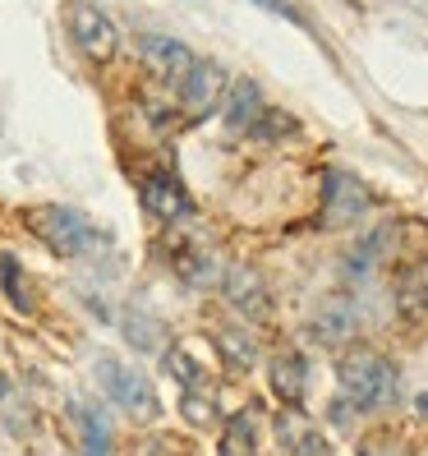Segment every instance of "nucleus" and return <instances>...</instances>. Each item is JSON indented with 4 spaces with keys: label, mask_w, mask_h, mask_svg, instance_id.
Instances as JSON below:
<instances>
[{
    "label": "nucleus",
    "mask_w": 428,
    "mask_h": 456,
    "mask_svg": "<svg viewBox=\"0 0 428 456\" xmlns=\"http://www.w3.org/2000/svg\"><path fill=\"white\" fill-rule=\"evenodd\" d=\"M23 226H28L46 249H56L61 258L93 254L101 245V231L69 203H33V208H23Z\"/></svg>",
    "instance_id": "1"
},
{
    "label": "nucleus",
    "mask_w": 428,
    "mask_h": 456,
    "mask_svg": "<svg viewBox=\"0 0 428 456\" xmlns=\"http://www.w3.org/2000/svg\"><path fill=\"white\" fill-rule=\"evenodd\" d=\"M336 379H341V392H345V406H355V411H383L387 401H396V369L378 351L341 355Z\"/></svg>",
    "instance_id": "2"
},
{
    "label": "nucleus",
    "mask_w": 428,
    "mask_h": 456,
    "mask_svg": "<svg viewBox=\"0 0 428 456\" xmlns=\"http://www.w3.org/2000/svg\"><path fill=\"white\" fill-rule=\"evenodd\" d=\"M97 387L111 396L125 415H133V419H157V411H162V406H157L152 383H148L133 364H125V360H116V355L97 360Z\"/></svg>",
    "instance_id": "3"
},
{
    "label": "nucleus",
    "mask_w": 428,
    "mask_h": 456,
    "mask_svg": "<svg viewBox=\"0 0 428 456\" xmlns=\"http://www.w3.org/2000/svg\"><path fill=\"white\" fill-rule=\"evenodd\" d=\"M65 28H69V42L84 51V56L93 65H106V61H116V51H120V33H116V23L106 19V10H97L93 0H74V5L65 10Z\"/></svg>",
    "instance_id": "4"
},
{
    "label": "nucleus",
    "mask_w": 428,
    "mask_h": 456,
    "mask_svg": "<svg viewBox=\"0 0 428 456\" xmlns=\"http://www.w3.org/2000/svg\"><path fill=\"white\" fill-rule=\"evenodd\" d=\"M175 88H180V111L190 120H203V116L217 111L222 97H226V69L217 61H194L190 74H184Z\"/></svg>",
    "instance_id": "5"
},
{
    "label": "nucleus",
    "mask_w": 428,
    "mask_h": 456,
    "mask_svg": "<svg viewBox=\"0 0 428 456\" xmlns=\"http://www.w3.org/2000/svg\"><path fill=\"white\" fill-rule=\"evenodd\" d=\"M368 208V190L341 167H327L323 171V226H351L355 217H364Z\"/></svg>",
    "instance_id": "6"
},
{
    "label": "nucleus",
    "mask_w": 428,
    "mask_h": 456,
    "mask_svg": "<svg viewBox=\"0 0 428 456\" xmlns=\"http://www.w3.org/2000/svg\"><path fill=\"white\" fill-rule=\"evenodd\" d=\"M166 258H171V267L190 281V286H222V258L212 254L203 240H194V235H175L171 245H166Z\"/></svg>",
    "instance_id": "7"
},
{
    "label": "nucleus",
    "mask_w": 428,
    "mask_h": 456,
    "mask_svg": "<svg viewBox=\"0 0 428 456\" xmlns=\"http://www.w3.org/2000/svg\"><path fill=\"white\" fill-rule=\"evenodd\" d=\"M139 56H143V65L157 78H162V84H180V78L190 74V65L198 61L180 37H166V33H143L139 37Z\"/></svg>",
    "instance_id": "8"
},
{
    "label": "nucleus",
    "mask_w": 428,
    "mask_h": 456,
    "mask_svg": "<svg viewBox=\"0 0 428 456\" xmlns=\"http://www.w3.org/2000/svg\"><path fill=\"white\" fill-rule=\"evenodd\" d=\"M222 290H226L230 309H239L245 318H254V323L272 318V290H267V281L254 273V267H226V273H222Z\"/></svg>",
    "instance_id": "9"
},
{
    "label": "nucleus",
    "mask_w": 428,
    "mask_h": 456,
    "mask_svg": "<svg viewBox=\"0 0 428 456\" xmlns=\"http://www.w3.org/2000/svg\"><path fill=\"white\" fill-rule=\"evenodd\" d=\"M139 194H143V208L152 212L157 222H180V217H190V194H184V184L171 175V171H148L143 184H139Z\"/></svg>",
    "instance_id": "10"
},
{
    "label": "nucleus",
    "mask_w": 428,
    "mask_h": 456,
    "mask_svg": "<svg viewBox=\"0 0 428 456\" xmlns=\"http://www.w3.org/2000/svg\"><path fill=\"white\" fill-rule=\"evenodd\" d=\"M272 428H277V443L286 456H327V443L318 434V424H309L300 411H281Z\"/></svg>",
    "instance_id": "11"
},
{
    "label": "nucleus",
    "mask_w": 428,
    "mask_h": 456,
    "mask_svg": "<svg viewBox=\"0 0 428 456\" xmlns=\"http://www.w3.org/2000/svg\"><path fill=\"white\" fill-rule=\"evenodd\" d=\"M304 387H309V364L300 351H281L272 360V392L286 411H295L300 401H304Z\"/></svg>",
    "instance_id": "12"
},
{
    "label": "nucleus",
    "mask_w": 428,
    "mask_h": 456,
    "mask_svg": "<svg viewBox=\"0 0 428 456\" xmlns=\"http://www.w3.org/2000/svg\"><path fill=\"white\" fill-rule=\"evenodd\" d=\"M69 419H74V434H78L84 456H106L111 452V424H106V415L93 406V401H69Z\"/></svg>",
    "instance_id": "13"
},
{
    "label": "nucleus",
    "mask_w": 428,
    "mask_h": 456,
    "mask_svg": "<svg viewBox=\"0 0 428 456\" xmlns=\"http://www.w3.org/2000/svg\"><path fill=\"white\" fill-rule=\"evenodd\" d=\"M359 328V309L351 295H336V300H323L313 314V332L323 337V341H345V337H355Z\"/></svg>",
    "instance_id": "14"
},
{
    "label": "nucleus",
    "mask_w": 428,
    "mask_h": 456,
    "mask_svg": "<svg viewBox=\"0 0 428 456\" xmlns=\"http://www.w3.org/2000/svg\"><path fill=\"white\" fill-rule=\"evenodd\" d=\"M222 102H226V129L230 134H249L254 120L262 116V88L254 84V78H239Z\"/></svg>",
    "instance_id": "15"
},
{
    "label": "nucleus",
    "mask_w": 428,
    "mask_h": 456,
    "mask_svg": "<svg viewBox=\"0 0 428 456\" xmlns=\"http://www.w3.org/2000/svg\"><path fill=\"white\" fill-rule=\"evenodd\" d=\"M120 332H125V341L133 346V351H148V355H157V351L166 346L162 323H157L152 314H143V309H129V314H125V323H120Z\"/></svg>",
    "instance_id": "16"
},
{
    "label": "nucleus",
    "mask_w": 428,
    "mask_h": 456,
    "mask_svg": "<svg viewBox=\"0 0 428 456\" xmlns=\"http://www.w3.org/2000/svg\"><path fill=\"white\" fill-rule=\"evenodd\" d=\"M217 346H222V360H226V369H235V373L254 369V360H258V346H254V337H245L239 328H222V332H217Z\"/></svg>",
    "instance_id": "17"
},
{
    "label": "nucleus",
    "mask_w": 428,
    "mask_h": 456,
    "mask_svg": "<svg viewBox=\"0 0 428 456\" xmlns=\"http://www.w3.org/2000/svg\"><path fill=\"white\" fill-rule=\"evenodd\" d=\"M0 286H5L10 305H14L19 314H33V290H28V281H23L19 258H10V254H0Z\"/></svg>",
    "instance_id": "18"
},
{
    "label": "nucleus",
    "mask_w": 428,
    "mask_h": 456,
    "mask_svg": "<svg viewBox=\"0 0 428 456\" xmlns=\"http://www.w3.org/2000/svg\"><path fill=\"white\" fill-rule=\"evenodd\" d=\"M180 411H184V419H190V424H212V419H217V396H212V383L184 387Z\"/></svg>",
    "instance_id": "19"
},
{
    "label": "nucleus",
    "mask_w": 428,
    "mask_h": 456,
    "mask_svg": "<svg viewBox=\"0 0 428 456\" xmlns=\"http://www.w3.org/2000/svg\"><path fill=\"white\" fill-rule=\"evenodd\" d=\"M254 411H239L235 419H230V428H226V438H222V452L217 456H249L254 452Z\"/></svg>",
    "instance_id": "20"
},
{
    "label": "nucleus",
    "mask_w": 428,
    "mask_h": 456,
    "mask_svg": "<svg viewBox=\"0 0 428 456\" xmlns=\"http://www.w3.org/2000/svg\"><path fill=\"white\" fill-rule=\"evenodd\" d=\"M400 309L428 314V258L419 267H410V277H400Z\"/></svg>",
    "instance_id": "21"
},
{
    "label": "nucleus",
    "mask_w": 428,
    "mask_h": 456,
    "mask_svg": "<svg viewBox=\"0 0 428 456\" xmlns=\"http://www.w3.org/2000/svg\"><path fill=\"white\" fill-rule=\"evenodd\" d=\"M383 240H387V231L368 235V240H364V245H359L355 254H345V277H351V281H364V277L373 273V263L383 258Z\"/></svg>",
    "instance_id": "22"
},
{
    "label": "nucleus",
    "mask_w": 428,
    "mask_h": 456,
    "mask_svg": "<svg viewBox=\"0 0 428 456\" xmlns=\"http://www.w3.org/2000/svg\"><path fill=\"white\" fill-rule=\"evenodd\" d=\"M295 129H300L295 116H286V111H262V116L254 120L249 134H258V139H267V143H277V139H290Z\"/></svg>",
    "instance_id": "23"
},
{
    "label": "nucleus",
    "mask_w": 428,
    "mask_h": 456,
    "mask_svg": "<svg viewBox=\"0 0 428 456\" xmlns=\"http://www.w3.org/2000/svg\"><path fill=\"white\" fill-rule=\"evenodd\" d=\"M166 369L175 373V379L184 383V387H194V383H207V373H203V364L190 355V351H171L166 355Z\"/></svg>",
    "instance_id": "24"
},
{
    "label": "nucleus",
    "mask_w": 428,
    "mask_h": 456,
    "mask_svg": "<svg viewBox=\"0 0 428 456\" xmlns=\"http://www.w3.org/2000/svg\"><path fill=\"white\" fill-rule=\"evenodd\" d=\"M133 456H180V443L166 438V434H152V438H143L139 447H133Z\"/></svg>",
    "instance_id": "25"
},
{
    "label": "nucleus",
    "mask_w": 428,
    "mask_h": 456,
    "mask_svg": "<svg viewBox=\"0 0 428 456\" xmlns=\"http://www.w3.org/2000/svg\"><path fill=\"white\" fill-rule=\"evenodd\" d=\"M258 10H267V14H277V19H286V23H295V28H304V14L290 5V0H254Z\"/></svg>",
    "instance_id": "26"
},
{
    "label": "nucleus",
    "mask_w": 428,
    "mask_h": 456,
    "mask_svg": "<svg viewBox=\"0 0 428 456\" xmlns=\"http://www.w3.org/2000/svg\"><path fill=\"white\" fill-rule=\"evenodd\" d=\"M359 456H406V447H396L387 438H368V443H359Z\"/></svg>",
    "instance_id": "27"
},
{
    "label": "nucleus",
    "mask_w": 428,
    "mask_h": 456,
    "mask_svg": "<svg viewBox=\"0 0 428 456\" xmlns=\"http://www.w3.org/2000/svg\"><path fill=\"white\" fill-rule=\"evenodd\" d=\"M415 411H419V415L428 419V392H419V401H415Z\"/></svg>",
    "instance_id": "28"
}]
</instances>
